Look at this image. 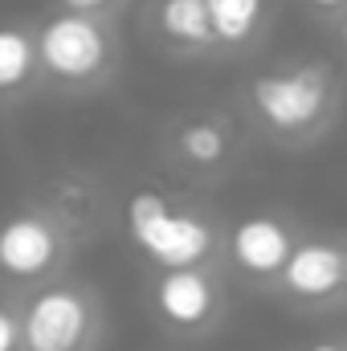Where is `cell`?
<instances>
[{"mask_svg": "<svg viewBox=\"0 0 347 351\" xmlns=\"http://www.w3.org/2000/svg\"><path fill=\"white\" fill-rule=\"evenodd\" d=\"M16 348H21V319L0 306V351H16Z\"/></svg>", "mask_w": 347, "mask_h": 351, "instance_id": "cell-13", "label": "cell"}, {"mask_svg": "<svg viewBox=\"0 0 347 351\" xmlns=\"http://www.w3.org/2000/svg\"><path fill=\"white\" fill-rule=\"evenodd\" d=\"M217 45H246L261 29L265 0H208Z\"/></svg>", "mask_w": 347, "mask_h": 351, "instance_id": "cell-11", "label": "cell"}, {"mask_svg": "<svg viewBox=\"0 0 347 351\" xmlns=\"http://www.w3.org/2000/svg\"><path fill=\"white\" fill-rule=\"evenodd\" d=\"M66 4V12H90V16H98L102 8H110L115 0H62Z\"/></svg>", "mask_w": 347, "mask_h": 351, "instance_id": "cell-14", "label": "cell"}, {"mask_svg": "<svg viewBox=\"0 0 347 351\" xmlns=\"http://www.w3.org/2000/svg\"><path fill=\"white\" fill-rule=\"evenodd\" d=\"M282 286L294 298L323 302L347 290V245L335 241H302L282 265Z\"/></svg>", "mask_w": 347, "mask_h": 351, "instance_id": "cell-7", "label": "cell"}, {"mask_svg": "<svg viewBox=\"0 0 347 351\" xmlns=\"http://www.w3.org/2000/svg\"><path fill=\"white\" fill-rule=\"evenodd\" d=\"M290 254H294V237H290V229L278 217H265V213L246 217L229 233V258L241 265L246 274H254V278L282 274V265L290 262Z\"/></svg>", "mask_w": 347, "mask_h": 351, "instance_id": "cell-8", "label": "cell"}, {"mask_svg": "<svg viewBox=\"0 0 347 351\" xmlns=\"http://www.w3.org/2000/svg\"><path fill=\"white\" fill-rule=\"evenodd\" d=\"M115 41L106 25L90 12H58L37 33V62L49 78L66 86H90L106 74Z\"/></svg>", "mask_w": 347, "mask_h": 351, "instance_id": "cell-3", "label": "cell"}, {"mask_svg": "<svg viewBox=\"0 0 347 351\" xmlns=\"http://www.w3.org/2000/svg\"><path fill=\"white\" fill-rule=\"evenodd\" d=\"M94 311L90 298L74 286H49L29 298L21 315V348L25 351H78L90 335Z\"/></svg>", "mask_w": 347, "mask_h": 351, "instance_id": "cell-4", "label": "cell"}, {"mask_svg": "<svg viewBox=\"0 0 347 351\" xmlns=\"http://www.w3.org/2000/svg\"><path fill=\"white\" fill-rule=\"evenodd\" d=\"M176 143H180V156H184L188 164H196V168H213V164H221L225 152H229V135H225V127L213 123V119H200V123L180 127Z\"/></svg>", "mask_w": 347, "mask_h": 351, "instance_id": "cell-12", "label": "cell"}, {"mask_svg": "<svg viewBox=\"0 0 347 351\" xmlns=\"http://www.w3.org/2000/svg\"><path fill=\"white\" fill-rule=\"evenodd\" d=\"M335 86L323 66L265 70L250 82V106L274 135H307L319 131L331 114Z\"/></svg>", "mask_w": 347, "mask_h": 351, "instance_id": "cell-1", "label": "cell"}, {"mask_svg": "<svg viewBox=\"0 0 347 351\" xmlns=\"http://www.w3.org/2000/svg\"><path fill=\"white\" fill-rule=\"evenodd\" d=\"M156 29L180 49H208V45H217L208 0H160Z\"/></svg>", "mask_w": 347, "mask_h": 351, "instance_id": "cell-9", "label": "cell"}, {"mask_svg": "<svg viewBox=\"0 0 347 351\" xmlns=\"http://www.w3.org/2000/svg\"><path fill=\"white\" fill-rule=\"evenodd\" d=\"M127 233L131 241L164 269H192L208 258L213 229L196 217L172 208L160 192H131L127 200Z\"/></svg>", "mask_w": 347, "mask_h": 351, "instance_id": "cell-2", "label": "cell"}, {"mask_svg": "<svg viewBox=\"0 0 347 351\" xmlns=\"http://www.w3.org/2000/svg\"><path fill=\"white\" fill-rule=\"evenodd\" d=\"M307 4H315V8H323V12H331V8H344L347 0H307Z\"/></svg>", "mask_w": 347, "mask_h": 351, "instance_id": "cell-15", "label": "cell"}, {"mask_svg": "<svg viewBox=\"0 0 347 351\" xmlns=\"http://www.w3.org/2000/svg\"><path fill=\"white\" fill-rule=\"evenodd\" d=\"M152 302L164 323L180 331H196L217 315L221 294H217V282L200 265H192V269H164L160 282L152 286Z\"/></svg>", "mask_w": 347, "mask_h": 351, "instance_id": "cell-6", "label": "cell"}, {"mask_svg": "<svg viewBox=\"0 0 347 351\" xmlns=\"http://www.w3.org/2000/svg\"><path fill=\"white\" fill-rule=\"evenodd\" d=\"M37 66V37H29L16 25H0V94H16L21 86H29Z\"/></svg>", "mask_w": 347, "mask_h": 351, "instance_id": "cell-10", "label": "cell"}, {"mask_svg": "<svg viewBox=\"0 0 347 351\" xmlns=\"http://www.w3.org/2000/svg\"><path fill=\"white\" fill-rule=\"evenodd\" d=\"M62 258V229L41 213H16L0 225V274L41 278Z\"/></svg>", "mask_w": 347, "mask_h": 351, "instance_id": "cell-5", "label": "cell"}, {"mask_svg": "<svg viewBox=\"0 0 347 351\" xmlns=\"http://www.w3.org/2000/svg\"><path fill=\"white\" fill-rule=\"evenodd\" d=\"M339 41H344V49H347V12H344V21H339Z\"/></svg>", "mask_w": 347, "mask_h": 351, "instance_id": "cell-17", "label": "cell"}, {"mask_svg": "<svg viewBox=\"0 0 347 351\" xmlns=\"http://www.w3.org/2000/svg\"><path fill=\"white\" fill-rule=\"evenodd\" d=\"M307 351H344L339 343H315V348H307Z\"/></svg>", "mask_w": 347, "mask_h": 351, "instance_id": "cell-16", "label": "cell"}]
</instances>
